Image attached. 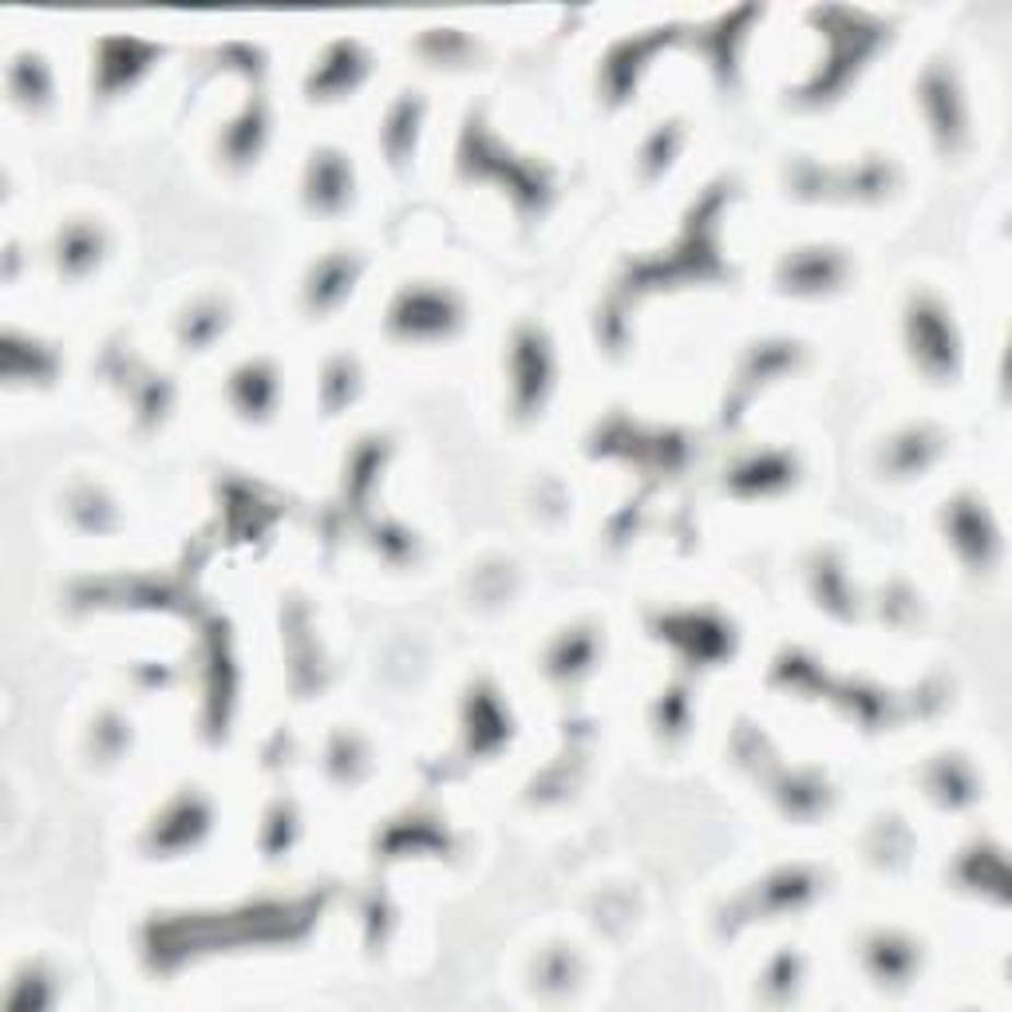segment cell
<instances>
[{
    "label": "cell",
    "mask_w": 1012,
    "mask_h": 1012,
    "mask_svg": "<svg viewBox=\"0 0 1012 1012\" xmlns=\"http://www.w3.org/2000/svg\"><path fill=\"white\" fill-rule=\"evenodd\" d=\"M455 325V305L447 293H408L396 309V329L408 332V337H439Z\"/></svg>",
    "instance_id": "1"
},
{
    "label": "cell",
    "mask_w": 1012,
    "mask_h": 1012,
    "mask_svg": "<svg viewBox=\"0 0 1012 1012\" xmlns=\"http://www.w3.org/2000/svg\"><path fill=\"white\" fill-rule=\"evenodd\" d=\"M515 368H518V403L534 408L542 400V388H546V349H542L538 332H522L518 337Z\"/></svg>",
    "instance_id": "2"
},
{
    "label": "cell",
    "mask_w": 1012,
    "mask_h": 1012,
    "mask_svg": "<svg viewBox=\"0 0 1012 1012\" xmlns=\"http://www.w3.org/2000/svg\"><path fill=\"white\" fill-rule=\"evenodd\" d=\"M352 187L349 166L341 163V155H317L309 175V198L317 210H337L344 202V190Z\"/></svg>",
    "instance_id": "3"
},
{
    "label": "cell",
    "mask_w": 1012,
    "mask_h": 1012,
    "mask_svg": "<svg viewBox=\"0 0 1012 1012\" xmlns=\"http://www.w3.org/2000/svg\"><path fill=\"white\" fill-rule=\"evenodd\" d=\"M202 826H207V811L195 799H178L170 807V819L155 831V843H163V847H187V843H195L202 835Z\"/></svg>",
    "instance_id": "4"
},
{
    "label": "cell",
    "mask_w": 1012,
    "mask_h": 1012,
    "mask_svg": "<svg viewBox=\"0 0 1012 1012\" xmlns=\"http://www.w3.org/2000/svg\"><path fill=\"white\" fill-rule=\"evenodd\" d=\"M95 258H99V234H95L92 226L75 222V226L63 230L60 234V266L68 269V273H83Z\"/></svg>",
    "instance_id": "5"
},
{
    "label": "cell",
    "mask_w": 1012,
    "mask_h": 1012,
    "mask_svg": "<svg viewBox=\"0 0 1012 1012\" xmlns=\"http://www.w3.org/2000/svg\"><path fill=\"white\" fill-rule=\"evenodd\" d=\"M12 92H16V99H21L24 107H40L48 104V92H52V83H48V72H44L40 60H21L16 68H12Z\"/></svg>",
    "instance_id": "6"
},
{
    "label": "cell",
    "mask_w": 1012,
    "mask_h": 1012,
    "mask_svg": "<svg viewBox=\"0 0 1012 1012\" xmlns=\"http://www.w3.org/2000/svg\"><path fill=\"white\" fill-rule=\"evenodd\" d=\"M234 388H238V403L249 415H266L269 396H273V376H269V368L249 364V368L238 373V384H234Z\"/></svg>",
    "instance_id": "7"
},
{
    "label": "cell",
    "mask_w": 1012,
    "mask_h": 1012,
    "mask_svg": "<svg viewBox=\"0 0 1012 1012\" xmlns=\"http://www.w3.org/2000/svg\"><path fill=\"white\" fill-rule=\"evenodd\" d=\"M352 281V266L344 258H332L313 273V305L317 309H329L332 301L341 297L344 285Z\"/></svg>",
    "instance_id": "8"
},
{
    "label": "cell",
    "mask_w": 1012,
    "mask_h": 1012,
    "mask_svg": "<svg viewBox=\"0 0 1012 1012\" xmlns=\"http://www.w3.org/2000/svg\"><path fill=\"white\" fill-rule=\"evenodd\" d=\"M870 961H874V973L879 977H902V973L909 969V961H914V953L906 950V945H898L894 938H879L874 945H870Z\"/></svg>",
    "instance_id": "9"
},
{
    "label": "cell",
    "mask_w": 1012,
    "mask_h": 1012,
    "mask_svg": "<svg viewBox=\"0 0 1012 1012\" xmlns=\"http://www.w3.org/2000/svg\"><path fill=\"white\" fill-rule=\"evenodd\" d=\"M807 261H811V266H807L803 273H791V269H787L796 290H819V285H831V281L838 278V261L831 258V254H823V249H811Z\"/></svg>",
    "instance_id": "10"
},
{
    "label": "cell",
    "mask_w": 1012,
    "mask_h": 1012,
    "mask_svg": "<svg viewBox=\"0 0 1012 1012\" xmlns=\"http://www.w3.org/2000/svg\"><path fill=\"white\" fill-rule=\"evenodd\" d=\"M392 127H396V131H388V151H392V163H403V155H408V143H403V134H408V127L415 131V104H400V107H396Z\"/></svg>",
    "instance_id": "11"
}]
</instances>
